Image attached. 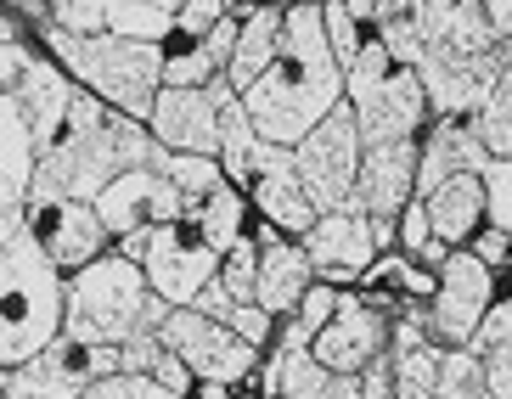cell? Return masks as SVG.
<instances>
[{"label": "cell", "mask_w": 512, "mask_h": 399, "mask_svg": "<svg viewBox=\"0 0 512 399\" xmlns=\"http://www.w3.org/2000/svg\"><path fill=\"white\" fill-rule=\"evenodd\" d=\"M242 96V113L276 147H293L304 130H316L332 107L344 102V62L332 57L321 29V0H293L282 12V45L265 62V74Z\"/></svg>", "instance_id": "1"}, {"label": "cell", "mask_w": 512, "mask_h": 399, "mask_svg": "<svg viewBox=\"0 0 512 399\" xmlns=\"http://www.w3.org/2000/svg\"><path fill=\"white\" fill-rule=\"evenodd\" d=\"M152 158H158V141H152L147 124L119 113V107H107L91 90H79L57 141L34 158L29 203H46V197H85L91 203L107 180H119L124 169H141Z\"/></svg>", "instance_id": "2"}, {"label": "cell", "mask_w": 512, "mask_h": 399, "mask_svg": "<svg viewBox=\"0 0 512 399\" xmlns=\"http://www.w3.org/2000/svg\"><path fill=\"white\" fill-rule=\"evenodd\" d=\"M169 310L175 304L152 293L147 270L136 259H124L119 248H107L102 259L68 270V281H62V332H74L85 343H113L119 349L136 332H158L169 321Z\"/></svg>", "instance_id": "3"}, {"label": "cell", "mask_w": 512, "mask_h": 399, "mask_svg": "<svg viewBox=\"0 0 512 399\" xmlns=\"http://www.w3.org/2000/svg\"><path fill=\"white\" fill-rule=\"evenodd\" d=\"M46 45L74 74L79 90H91L107 107L147 124L152 96L164 90V40H130V34H107V29L102 34L46 29Z\"/></svg>", "instance_id": "4"}, {"label": "cell", "mask_w": 512, "mask_h": 399, "mask_svg": "<svg viewBox=\"0 0 512 399\" xmlns=\"http://www.w3.org/2000/svg\"><path fill=\"white\" fill-rule=\"evenodd\" d=\"M62 270L34 242L29 220L0 248V366H23L62 332Z\"/></svg>", "instance_id": "5"}, {"label": "cell", "mask_w": 512, "mask_h": 399, "mask_svg": "<svg viewBox=\"0 0 512 399\" xmlns=\"http://www.w3.org/2000/svg\"><path fill=\"white\" fill-rule=\"evenodd\" d=\"M344 102L355 107L361 141H400V135H422L428 113V90H422L417 68L389 51L383 34L361 45V57L344 68Z\"/></svg>", "instance_id": "6"}, {"label": "cell", "mask_w": 512, "mask_h": 399, "mask_svg": "<svg viewBox=\"0 0 512 399\" xmlns=\"http://www.w3.org/2000/svg\"><path fill=\"white\" fill-rule=\"evenodd\" d=\"M113 371H119L113 343H85L74 332H57L34 360L0 366V399H79L96 377H113Z\"/></svg>", "instance_id": "7"}, {"label": "cell", "mask_w": 512, "mask_h": 399, "mask_svg": "<svg viewBox=\"0 0 512 399\" xmlns=\"http://www.w3.org/2000/svg\"><path fill=\"white\" fill-rule=\"evenodd\" d=\"M293 169H299V186L316 203V214L344 208L349 192H355V169H361V124H355V107L338 102L316 130H304L293 141Z\"/></svg>", "instance_id": "8"}, {"label": "cell", "mask_w": 512, "mask_h": 399, "mask_svg": "<svg viewBox=\"0 0 512 399\" xmlns=\"http://www.w3.org/2000/svg\"><path fill=\"white\" fill-rule=\"evenodd\" d=\"M490 298H496V270L484 265L473 248H451L445 265L434 270V293H428V332L445 349H467L479 321L490 315Z\"/></svg>", "instance_id": "9"}, {"label": "cell", "mask_w": 512, "mask_h": 399, "mask_svg": "<svg viewBox=\"0 0 512 399\" xmlns=\"http://www.w3.org/2000/svg\"><path fill=\"white\" fill-rule=\"evenodd\" d=\"M411 197H417V135H400V141H361V169H355L349 203L366 208L377 253L394 248V220H400V208H406Z\"/></svg>", "instance_id": "10"}, {"label": "cell", "mask_w": 512, "mask_h": 399, "mask_svg": "<svg viewBox=\"0 0 512 399\" xmlns=\"http://www.w3.org/2000/svg\"><path fill=\"white\" fill-rule=\"evenodd\" d=\"M158 338L181 355V366L192 371L197 383H242L248 371H254L259 349L254 343H242L226 321H214V315L192 310V304H175L169 321L158 326Z\"/></svg>", "instance_id": "11"}, {"label": "cell", "mask_w": 512, "mask_h": 399, "mask_svg": "<svg viewBox=\"0 0 512 399\" xmlns=\"http://www.w3.org/2000/svg\"><path fill=\"white\" fill-rule=\"evenodd\" d=\"M141 270H147V281H152V293L158 298H169V304H192V298L214 281V270H220V248L203 237V225H197L192 214H181V220L158 225V231L147 237Z\"/></svg>", "instance_id": "12"}, {"label": "cell", "mask_w": 512, "mask_h": 399, "mask_svg": "<svg viewBox=\"0 0 512 399\" xmlns=\"http://www.w3.org/2000/svg\"><path fill=\"white\" fill-rule=\"evenodd\" d=\"M231 79H209V85H164L152 96V113H147V130L158 147L169 152H209L220 158V107H226Z\"/></svg>", "instance_id": "13"}, {"label": "cell", "mask_w": 512, "mask_h": 399, "mask_svg": "<svg viewBox=\"0 0 512 399\" xmlns=\"http://www.w3.org/2000/svg\"><path fill=\"white\" fill-rule=\"evenodd\" d=\"M91 208L102 214V225L113 231V242L136 237V231H158V225H169V220L186 214L181 192L164 180L158 163H141V169H124L119 180H107L102 192L91 197Z\"/></svg>", "instance_id": "14"}, {"label": "cell", "mask_w": 512, "mask_h": 399, "mask_svg": "<svg viewBox=\"0 0 512 399\" xmlns=\"http://www.w3.org/2000/svg\"><path fill=\"white\" fill-rule=\"evenodd\" d=\"M23 220H29L34 242L46 248V259L62 276L79 270V265H91V259H102V253L113 248V231L102 225V214H96L85 197H46V203H29Z\"/></svg>", "instance_id": "15"}, {"label": "cell", "mask_w": 512, "mask_h": 399, "mask_svg": "<svg viewBox=\"0 0 512 399\" xmlns=\"http://www.w3.org/2000/svg\"><path fill=\"white\" fill-rule=\"evenodd\" d=\"M299 248L310 253L316 281H332V287H344V281H366V270L377 265L372 220H366V208H355V203L316 214V225L299 237Z\"/></svg>", "instance_id": "16"}, {"label": "cell", "mask_w": 512, "mask_h": 399, "mask_svg": "<svg viewBox=\"0 0 512 399\" xmlns=\"http://www.w3.org/2000/svg\"><path fill=\"white\" fill-rule=\"evenodd\" d=\"M383 343H389V321H383V310L366 304L361 293H338L327 326L310 338V355H316V366H327V371L361 377V371L383 355Z\"/></svg>", "instance_id": "17"}, {"label": "cell", "mask_w": 512, "mask_h": 399, "mask_svg": "<svg viewBox=\"0 0 512 399\" xmlns=\"http://www.w3.org/2000/svg\"><path fill=\"white\" fill-rule=\"evenodd\" d=\"M265 399H361V377L316 366L310 355V332L299 321L282 332L271 366H265Z\"/></svg>", "instance_id": "18"}, {"label": "cell", "mask_w": 512, "mask_h": 399, "mask_svg": "<svg viewBox=\"0 0 512 399\" xmlns=\"http://www.w3.org/2000/svg\"><path fill=\"white\" fill-rule=\"evenodd\" d=\"M248 192H254L265 225H276V231H287V237H304V231L316 225V203H310V197H304V186H299L293 147L265 141V147H259L254 175H248Z\"/></svg>", "instance_id": "19"}, {"label": "cell", "mask_w": 512, "mask_h": 399, "mask_svg": "<svg viewBox=\"0 0 512 399\" xmlns=\"http://www.w3.org/2000/svg\"><path fill=\"white\" fill-rule=\"evenodd\" d=\"M74 96H79L74 74H68L62 62H46V57H34L29 51L23 74H17L12 102H17V113H23V124H29L34 152H46L51 141H57V130H62V119H68V107H74Z\"/></svg>", "instance_id": "20"}, {"label": "cell", "mask_w": 512, "mask_h": 399, "mask_svg": "<svg viewBox=\"0 0 512 399\" xmlns=\"http://www.w3.org/2000/svg\"><path fill=\"white\" fill-rule=\"evenodd\" d=\"M484 163H490V152H484V141H479V124L462 119V113H445V119H434L428 135L417 141V197H428L439 180L462 175V169L479 175Z\"/></svg>", "instance_id": "21"}, {"label": "cell", "mask_w": 512, "mask_h": 399, "mask_svg": "<svg viewBox=\"0 0 512 399\" xmlns=\"http://www.w3.org/2000/svg\"><path fill=\"white\" fill-rule=\"evenodd\" d=\"M310 281H316V270H310V253H304L299 242L287 237V231L265 225V231H259V281H254V304H265L271 315H293V310H299V298L310 293Z\"/></svg>", "instance_id": "22"}, {"label": "cell", "mask_w": 512, "mask_h": 399, "mask_svg": "<svg viewBox=\"0 0 512 399\" xmlns=\"http://www.w3.org/2000/svg\"><path fill=\"white\" fill-rule=\"evenodd\" d=\"M422 208H428V225H434L439 242L467 248V242H473V231L484 225V175L462 169V175L439 180L434 192L422 197Z\"/></svg>", "instance_id": "23"}, {"label": "cell", "mask_w": 512, "mask_h": 399, "mask_svg": "<svg viewBox=\"0 0 512 399\" xmlns=\"http://www.w3.org/2000/svg\"><path fill=\"white\" fill-rule=\"evenodd\" d=\"M282 12H287V6H276V0H259V6L242 12L237 45H231V62H226L231 90H248L259 74H265V62H271L276 45H282Z\"/></svg>", "instance_id": "24"}, {"label": "cell", "mask_w": 512, "mask_h": 399, "mask_svg": "<svg viewBox=\"0 0 512 399\" xmlns=\"http://www.w3.org/2000/svg\"><path fill=\"white\" fill-rule=\"evenodd\" d=\"M34 158H40V152H34L29 124H23V113H17V102L12 96H0V214L29 203Z\"/></svg>", "instance_id": "25"}, {"label": "cell", "mask_w": 512, "mask_h": 399, "mask_svg": "<svg viewBox=\"0 0 512 399\" xmlns=\"http://www.w3.org/2000/svg\"><path fill=\"white\" fill-rule=\"evenodd\" d=\"M259 147H265V135L242 113V96H226V107H220V169H226L231 186H248V175H254V163H259Z\"/></svg>", "instance_id": "26"}, {"label": "cell", "mask_w": 512, "mask_h": 399, "mask_svg": "<svg viewBox=\"0 0 512 399\" xmlns=\"http://www.w3.org/2000/svg\"><path fill=\"white\" fill-rule=\"evenodd\" d=\"M186 214H192V220L203 225V237H209L220 253H226L237 237H248V197H242L237 186H231V180H220V186H214V192L203 197V203H192Z\"/></svg>", "instance_id": "27"}, {"label": "cell", "mask_w": 512, "mask_h": 399, "mask_svg": "<svg viewBox=\"0 0 512 399\" xmlns=\"http://www.w3.org/2000/svg\"><path fill=\"white\" fill-rule=\"evenodd\" d=\"M158 169H164V180L181 192V203L192 208V203H203V197L226 180V169H220V158H209V152H169V147H158Z\"/></svg>", "instance_id": "28"}, {"label": "cell", "mask_w": 512, "mask_h": 399, "mask_svg": "<svg viewBox=\"0 0 512 399\" xmlns=\"http://www.w3.org/2000/svg\"><path fill=\"white\" fill-rule=\"evenodd\" d=\"M102 6H107V34L169 40V29H175V6H181V0H102Z\"/></svg>", "instance_id": "29"}, {"label": "cell", "mask_w": 512, "mask_h": 399, "mask_svg": "<svg viewBox=\"0 0 512 399\" xmlns=\"http://www.w3.org/2000/svg\"><path fill=\"white\" fill-rule=\"evenodd\" d=\"M473 124H479V141L490 158H512V62L496 74V85H490L484 107L473 113Z\"/></svg>", "instance_id": "30"}, {"label": "cell", "mask_w": 512, "mask_h": 399, "mask_svg": "<svg viewBox=\"0 0 512 399\" xmlns=\"http://www.w3.org/2000/svg\"><path fill=\"white\" fill-rule=\"evenodd\" d=\"M434 399H496V394H490V383H484V366H479L473 349H445Z\"/></svg>", "instance_id": "31"}, {"label": "cell", "mask_w": 512, "mask_h": 399, "mask_svg": "<svg viewBox=\"0 0 512 399\" xmlns=\"http://www.w3.org/2000/svg\"><path fill=\"white\" fill-rule=\"evenodd\" d=\"M214 281H220L237 304H248V298H254V281H259V237H237V242H231V248L220 253Z\"/></svg>", "instance_id": "32"}, {"label": "cell", "mask_w": 512, "mask_h": 399, "mask_svg": "<svg viewBox=\"0 0 512 399\" xmlns=\"http://www.w3.org/2000/svg\"><path fill=\"white\" fill-rule=\"evenodd\" d=\"M226 68L203 51V40L192 45H164V85H209V79H220Z\"/></svg>", "instance_id": "33"}, {"label": "cell", "mask_w": 512, "mask_h": 399, "mask_svg": "<svg viewBox=\"0 0 512 399\" xmlns=\"http://www.w3.org/2000/svg\"><path fill=\"white\" fill-rule=\"evenodd\" d=\"M321 29H327V45H332V57L344 62H355L361 57V45L372 40V34L361 29V23H355V17H349V6L344 0H321Z\"/></svg>", "instance_id": "34"}, {"label": "cell", "mask_w": 512, "mask_h": 399, "mask_svg": "<svg viewBox=\"0 0 512 399\" xmlns=\"http://www.w3.org/2000/svg\"><path fill=\"white\" fill-rule=\"evenodd\" d=\"M479 175H484V225L512 237V158H490Z\"/></svg>", "instance_id": "35"}, {"label": "cell", "mask_w": 512, "mask_h": 399, "mask_svg": "<svg viewBox=\"0 0 512 399\" xmlns=\"http://www.w3.org/2000/svg\"><path fill=\"white\" fill-rule=\"evenodd\" d=\"M79 399H186L175 388H164L158 377H136V371H113V377H96Z\"/></svg>", "instance_id": "36"}, {"label": "cell", "mask_w": 512, "mask_h": 399, "mask_svg": "<svg viewBox=\"0 0 512 399\" xmlns=\"http://www.w3.org/2000/svg\"><path fill=\"white\" fill-rule=\"evenodd\" d=\"M226 6L231 0H181L175 6V29H169V40L164 45H192V40H203V34L226 17Z\"/></svg>", "instance_id": "37"}, {"label": "cell", "mask_w": 512, "mask_h": 399, "mask_svg": "<svg viewBox=\"0 0 512 399\" xmlns=\"http://www.w3.org/2000/svg\"><path fill=\"white\" fill-rule=\"evenodd\" d=\"M46 29L102 34L107 29V6L102 0H46Z\"/></svg>", "instance_id": "38"}, {"label": "cell", "mask_w": 512, "mask_h": 399, "mask_svg": "<svg viewBox=\"0 0 512 399\" xmlns=\"http://www.w3.org/2000/svg\"><path fill=\"white\" fill-rule=\"evenodd\" d=\"M501 338H512V281H507V293L496 287L490 315L479 321V332H473V343H467V349H473V355H484V349H490V343H501Z\"/></svg>", "instance_id": "39"}, {"label": "cell", "mask_w": 512, "mask_h": 399, "mask_svg": "<svg viewBox=\"0 0 512 399\" xmlns=\"http://www.w3.org/2000/svg\"><path fill=\"white\" fill-rule=\"evenodd\" d=\"M332 304H338V287H332V281H310V293L299 298V310H293V321H299L304 332H310V338H316L321 326H327Z\"/></svg>", "instance_id": "40"}, {"label": "cell", "mask_w": 512, "mask_h": 399, "mask_svg": "<svg viewBox=\"0 0 512 399\" xmlns=\"http://www.w3.org/2000/svg\"><path fill=\"white\" fill-rule=\"evenodd\" d=\"M226 326H231V332H237L242 343H254V349H259V343L271 338V326H276V315L265 310V304H254V298H248V304H231Z\"/></svg>", "instance_id": "41"}, {"label": "cell", "mask_w": 512, "mask_h": 399, "mask_svg": "<svg viewBox=\"0 0 512 399\" xmlns=\"http://www.w3.org/2000/svg\"><path fill=\"white\" fill-rule=\"evenodd\" d=\"M434 237V225H428V208H422V197H411L406 208H400V220H394V242L406 248V259L422 248V242Z\"/></svg>", "instance_id": "42"}, {"label": "cell", "mask_w": 512, "mask_h": 399, "mask_svg": "<svg viewBox=\"0 0 512 399\" xmlns=\"http://www.w3.org/2000/svg\"><path fill=\"white\" fill-rule=\"evenodd\" d=\"M479 366H484V383H490V394H496V399H512V338L490 343V349L479 355Z\"/></svg>", "instance_id": "43"}, {"label": "cell", "mask_w": 512, "mask_h": 399, "mask_svg": "<svg viewBox=\"0 0 512 399\" xmlns=\"http://www.w3.org/2000/svg\"><path fill=\"white\" fill-rule=\"evenodd\" d=\"M467 248L479 253V259H484V265H490V270H501V265H507V259H512V237H507V231H496V225H479V231H473V242H467Z\"/></svg>", "instance_id": "44"}, {"label": "cell", "mask_w": 512, "mask_h": 399, "mask_svg": "<svg viewBox=\"0 0 512 399\" xmlns=\"http://www.w3.org/2000/svg\"><path fill=\"white\" fill-rule=\"evenodd\" d=\"M23 62H29V45H17L12 34H0V96H12V90H17Z\"/></svg>", "instance_id": "45"}, {"label": "cell", "mask_w": 512, "mask_h": 399, "mask_svg": "<svg viewBox=\"0 0 512 399\" xmlns=\"http://www.w3.org/2000/svg\"><path fill=\"white\" fill-rule=\"evenodd\" d=\"M473 6H479L484 29L496 34L501 45H512V0H473Z\"/></svg>", "instance_id": "46"}, {"label": "cell", "mask_w": 512, "mask_h": 399, "mask_svg": "<svg viewBox=\"0 0 512 399\" xmlns=\"http://www.w3.org/2000/svg\"><path fill=\"white\" fill-rule=\"evenodd\" d=\"M361 399H394V383H389V360L377 355L372 366L361 371Z\"/></svg>", "instance_id": "47"}, {"label": "cell", "mask_w": 512, "mask_h": 399, "mask_svg": "<svg viewBox=\"0 0 512 399\" xmlns=\"http://www.w3.org/2000/svg\"><path fill=\"white\" fill-rule=\"evenodd\" d=\"M231 304H237V298H231L226 287H220V281H209V287H203V293L192 298V310L214 315V321H226V315H231Z\"/></svg>", "instance_id": "48"}, {"label": "cell", "mask_w": 512, "mask_h": 399, "mask_svg": "<svg viewBox=\"0 0 512 399\" xmlns=\"http://www.w3.org/2000/svg\"><path fill=\"white\" fill-rule=\"evenodd\" d=\"M344 6H349V17H355L366 34H377L383 29V6H389V0H344Z\"/></svg>", "instance_id": "49"}, {"label": "cell", "mask_w": 512, "mask_h": 399, "mask_svg": "<svg viewBox=\"0 0 512 399\" xmlns=\"http://www.w3.org/2000/svg\"><path fill=\"white\" fill-rule=\"evenodd\" d=\"M17 231H23V208H6V214H0V248H6Z\"/></svg>", "instance_id": "50"}, {"label": "cell", "mask_w": 512, "mask_h": 399, "mask_svg": "<svg viewBox=\"0 0 512 399\" xmlns=\"http://www.w3.org/2000/svg\"><path fill=\"white\" fill-rule=\"evenodd\" d=\"M254 6H259V0H254Z\"/></svg>", "instance_id": "51"}]
</instances>
